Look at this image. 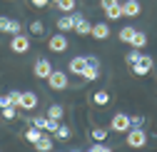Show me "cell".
<instances>
[{"mask_svg":"<svg viewBox=\"0 0 157 152\" xmlns=\"http://www.w3.org/2000/svg\"><path fill=\"white\" fill-rule=\"evenodd\" d=\"M40 135H43V130H40V127H35V125H30V127L25 130V140H28V142H33V145L40 140Z\"/></svg>","mask_w":157,"mask_h":152,"instance_id":"44dd1931","label":"cell"},{"mask_svg":"<svg viewBox=\"0 0 157 152\" xmlns=\"http://www.w3.org/2000/svg\"><path fill=\"white\" fill-rule=\"evenodd\" d=\"M52 137H55V140H60V142H65V140H70V137H72V130H70L67 125H63V122H60V125H57V130L52 132Z\"/></svg>","mask_w":157,"mask_h":152,"instance_id":"e0dca14e","label":"cell"},{"mask_svg":"<svg viewBox=\"0 0 157 152\" xmlns=\"http://www.w3.org/2000/svg\"><path fill=\"white\" fill-rule=\"evenodd\" d=\"M105 17H107V20H117V17H122V5L115 3V5L105 8Z\"/></svg>","mask_w":157,"mask_h":152,"instance_id":"ffe728a7","label":"cell"},{"mask_svg":"<svg viewBox=\"0 0 157 152\" xmlns=\"http://www.w3.org/2000/svg\"><path fill=\"white\" fill-rule=\"evenodd\" d=\"M90 35L95 37V40H107V37H110V28L105 23H97V25L90 28Z\"/></svg>","mask_w":157,"mask_h":152,"instance_id":"5bb4252c","label":"cell"},{"mask_svg":"<svg viewBox=\"0 0 157 152\" xmlns=\"http://www.w3.org/2000/svg\"><path fill=\"white\" fill-rule=\"evenodd\" d=\"M23 30L20 20H10V17H0V32H8V35H17Z\"/></svg>","mask_w":157,"mask_h":152,"instance_id":"9c48e42d","label":"cell"},{"mask_svg":"<svg viewBox=\"0 0 157 152\" xmlns=\"http://www.w3.org/2000/svg\"><path fill=\"white\" fill-rule=\"evenodd\" d=\"M63 115H65V112H63V105H50V107H48V117L63 122Z\"/></svg>","mask_w":157,"mask_h":152,"instance_id":"d4e9b609","label":"cell"},{"mask_svg":"<svg viewBox=\"0 0 157 152\" xmlns=\"http://www.w3.org/2000/svg\"><path fill=\"white\" fill-rule=\"evenodd\" d=\"M115 3H120V0H100V8L105 10V8H110V5H115Z\"/></svg>","mask_w":157,"mask_h":152,"instance_id":"1f68e13d","label":"cell"},{"mask_svg":"<svg viewBox=\"0 0 157 152\" xmlns=\"http://www.w3.org/2000/svg\"><path fill=\"white\" fill-rule=\"evenodd\" d=\"M110 92L107 90H97V92H92V105H97V107H105V105H110Z\"/></svg>","mask_w":157,"mask_h":152,"instance_id":"9a60e30c","label":"cell"},{"mask_svg":"<svg viewBox=\"0 0 157 152\" xmlns=\"http://www.w3.org/2000/svg\"><path fill=\"white\" fill-rule=\"evenodd\" d=\"M35 107H37V95L30 92V90H25L20 95V110H35Z\"/></svg>","mask_w":157,"mask_h":152,"instance_id":"7c38bea8","label":"cell"},{"mask_svg":"<svg viewBox=\"0 0 157 152\" xmlns=\"http://www.w3.org/2000/svg\"><path fill=\"white\" fill-rule=\"evenodd\" d=\"M0 107H3V102H0Z\"/></svg>","mask_w":157,"mask_h":152,"instance_id":"e575fe53","label":"cell"},{"mask_svg":"<svg viewBox=\"0 0 157 152\" xmlns=\"http://www.w3.org/2000/svg\"><path fill=\"white\" fill-rule=\"evenodd\" d=\"M55 25H57V30H60V32H70V30H72V15H70V13H63L60 17H57Z\"/></svg>","mask_w":157,"mask_h":152,"instance_id":"2e32d148","label":"cell"},{"mask_svg":"<svg viewBox=\"0 0 157 152\" xmlns=\"http://www.w3.org/2000/svg\"><path fill=\"white\" fill-rule=\"evenodd\" d=\"M120 5H122V15H127V17H135V15H140L142 13V5L137 3V0H120Z\"/></svg>","mask_w":157,"mask_h":152,"instance_id":"8fae6325","label":"cell"},{"mask_svg":"<svg viewBox=\"0 0 157 152\" xmlns=\"http://www.w3.org/2000/svg\"><path fill=\"white\" fill-rule=\"evenodd\" d=\"M80 78H82L85 82H95L97 78H100V63H87L85 70L80 72Z\"/></svg>","mask_w":157,"mask_h":152,"instance_id":"30bf717a","label":"cell"},{"mask_svg":"<svg viewBox=\"0 0 157 152\" xmlns=\"http://www.w3.org/2000/svg\"><path fill=\"white\" fill-rule=\"evenodd\" d=\"M57 10H60V13H72L75 10V5H77V0H57Z\"/></svg>","mask_w":157,"mask_h":152,"instance_id":"7402d4cb","label":"cell"},{"mask_svg":"<svg viewBox=\"0 0 157 152\" xmlns=\"http://www.w3.org/2000/svg\"><path fill=\"white\" fill-rule=\"evenodd\" d=\"M0 115H3L5 120H15L17 117V107L15 105H5V107H0Z\"/></svg>","mask_w":157,"mask_h":152,"instance_id":"484cf974","label":"cell"},{"mask_svg":"<svg viewBox=\"0 0 157 152\" xmlns=\"http://www.w3.org/2000/svg\"><path fill=\"white\" fill-rule=\"evenodd\" d=\"M110 150H112L110 145H105V142H97V140L90 145V152H110Z\"/></svg>","mask_w":157,"mask_h":152,"instance_id":"83f0119b","label":"cell"},{"mask_svg":"<svg viewBox=\"0 0 157 152\" xmlns=\"http://www.w3.org/2000/svg\"><path fill=\"white\" fill-rule=\"evenodd\" d=\"M70 15H72V30H75L77 35H80V37H85V35H90V28H92V25H90V23L85 20V17H82L80 13H75V10H72Z\"/></svg>","mask_w":157,"mask_h":152,"instance_id":"ba28073f","label":"cell"},{"mask_svg":"<svg viewBox=\"0 0 157 152\" xmlns=\"http://www.w3.org/2000/svg\"><path fill=\"white\" fill-rule=\"evenodd\" d=\"M50 72H52V65H50L48 58H37V60H35V65H33V75H35L37 80H48Z\"/></svg>","mask_w":157,"mask_h":152,"instance_id":"52a82bcc","label":"cell"},{"mask_svg":"<svg viewBox=\"0 0 157 152\" xmlns=\"http://www.w3.org/2000/svg\"><path fill=\"white\" fill-rule=\"evenodd\" d=\"M35 150H37V152H50V150H52V137H48L45 132H43L40 140L35 142Z\"/></svg>","mask_w":157,"mask_h":152,"instance_id":"d6986e66","label":"cell"},{"mask_svg":"<svg viewBox=\"0 0 157 152\" xmlns=\"http://www.w3.org/2000/svg\"><path fill=\"white\" fill-rule=\"evenodd\" d=\"M132 35H135V28L132 25H125L120 32H117V37H120V43H130L132 40Z\"/></svg>","mask_w":157,"mask_h":152,"instance_id":"cb8c5ba5","label":"cell"},{"mask_svg":"<svg viewBox=\"0 0 157 152\" xmlns=\"http://www.w3.org/2000/svg\"><path fill=\"white\" fill-rule=\"evenodd\" d=\"M48 85H50V90H55V92H63V90L70 85V80H67V75H65L63 70H52V72L48 75Z\"/></svg>","mask_w":157,"mask_h":152,"instance_id":"7a4b0ae2","label":"cell"},{"mask_svg":"<svg viewBox=\"0 0 157 152\" xmlns=\"http://www.w3.org/2000/svg\"><path fill=\"white\" fill-rule=\"evenodd\" d=\"M125 142H127V147H145L147 145V132L142 127H130Z\"/></svg>","mask_w":157,"mask_h":152,"instance_id":"6da1fadb","label":"cell"},{"mask_svg":"<svg viewBox=\"0 0 157 152\" xmlns=\"http://www.w3.org/2000/svg\"><path fill=\"white\" fill-rule=\"evenodd\" d=\"M10 50H13L15 55H25V52L30 50V37L23 35V32L13 35V40H10Z\"/></svg>","mask_w":157,"mask_h":152,"instance_id":"5b68a950","label":"cell"},{"mask_svg":"<svg viewBox=\"0 0 157 152\" xmlns=\"http://www.w3.org/2000/svg\"><path fill=\"white\" fill-rule=\"evenodd\" d=\"M67 37H65V32H60V30H57V32H52L50 37H48V48H50V52H65L67 50Z\"/></svg>","mask_w":157,"mask_h":152,"instance_id":"277c9868","label":"cell"},{"mask_svg":"<svg viewBox=\"0 0 157 152\" xmlns=\"http://www.w3.org/2000/svg\"><path fill=\"white\" fill-rule=\"evenodd\" d=\"M50 3H57V0H50Z\"/></svg>","mask_w":157,"mask_h":152,"instance_id":"836d02e7","label":"cell"},{"mask_svg":"<svg viewBox=\"0 0 157 152\" xmlns=\"http://www.w3.org/2000/svg\"><path fill=\"white\" fill-rule=\"evenodd\" d=\"M30 35H35V37H43V35H45L43 20H33V23H30Z\"/></svg>","mask_w":157,"mask_h":152,"instance_id":"603a6c76","label":"cell"},{"mask_svg":"<svg viewBox=\"0 0 157 152\" xmlns=\"http://www.w3.org/2000/svg\"><path fill=\"white\" fill-rule=\"evenodd\" d=\"M132 125H130V115H125V112H115L112 120H110V130L112 132H127Z\"/></svg>","mask_w":157,"mask_h":152,"instance_id":"8992f818","label":"cell"},{"mask_svg":"<svg viewBox=\"0 0 157 152\" xmlns=\"http://www.w3.org/2000/svg\"><path fill=\"white\" fill-rule=\"evenodd\" d=\"M140 55H142V52H140V50H135V48H132V50H130V52H127V55H125V63H127V65H132V63H135V60H137V58H140Z\"/></svg>","mask_w":157,"mask_h":152,"instance_id":"f1b7e54d","label":"cell"},{"mask_svg":"<svg viewBox=\"0 0 157 152\" xmlns=\"http://www.w3.org/2000/svg\"><path fill=\"white\" fill-rule=\"evenodd\" d=\"M130 45H132L135 50H142V48L147 45V35H145V32H140V30H135V35H132Z\"/></svg>","mask_w":157,"mask_h":152,"instance_id":"ac0fdd59","label":"cell"},{"mask_svg":"<svg viewBox=\"0 0 157 152\" xmlns=\"http://www.w3.org/2000/svg\"><path fill=\"white\" fill-rule=\"evenodd\" d=\"M30 3H33V5H35V8H45V5H48V3H50V0H30Z\"/></svg>","mask_w":157,"mask_h":152,"instance_id":"d6a6232c","label":"cell"},{"mask_svg":"<svg viewBox=\"0 0 157 152\" xmlns=\"http://www.w3.org/2000/svg\"><path fill=\"white\" fill-rule=\"evenodd\" d=\"M8 95H10V100H13V105H15L17 110H20V95H23V92H20V90H10Z\"/></svg>","mask_w":157,"mask_h":152,"instance_id":"f546056e","label":"cell"},{"mask_svg":"<svg viewBox=\"0 0 157 152\" xmlns=\"http://www.w3.org/2000/svg\"><path fill=\"white\" fill-rule=\"evenodd\" d=\"M85 65H87V55H77V58H72V60H70V65H67V67H70V72H72V75H77V78H80V72L85 70Z\"/></svg>","mask_w":157,"mask_h":152,"instance_id":"4fadbf2b","label":"cell"},{"mask_svg":"<svg viewBox=\"0 0 157 152\" xmlns=\"http://www.w3.org/2000/svg\"><path fill=\"white\" fill-rule=\"evenodd\" d=\"M90 135H92V140H97V142H105V137L110 135V132H107L105 127H95V130L90 132Z\"/></svg>","mask_w":157,"mask_h":152,"instance_id":"4316f807","label":"cell"},{"mask_svg":"<svg viewBox=\"0 0 157 152\" xmlns=\"http://www.w3.org/2000/svg\"><path fill=\"white\" fill-rule=\"evenodd\" d=\"M130 67H132V72H135V75H140V78H145V75H147V72H150V70L155 67V60L150 58V55H145V52H142V55H140V58H137V60H135V63H132Z\"/></svg>","mask_w":157,"mask_h":152,"instance_id":"3957f363","label":"cell"},{"mask_svg":"<svg viewBox=\"0 0 157 152\" xmlns=\"http://www.w3.org/2000/svg\"><path fill=\"white\" fill-rule=\"evenodd\" d=\"M130 125H132V127H142V125H145V117H142V115H132V117H130Z\"/></svg>","mask_w":157,"mask_h":152,"instance_id":"4dcf8cb0","label":"cell"}]
</instances>
